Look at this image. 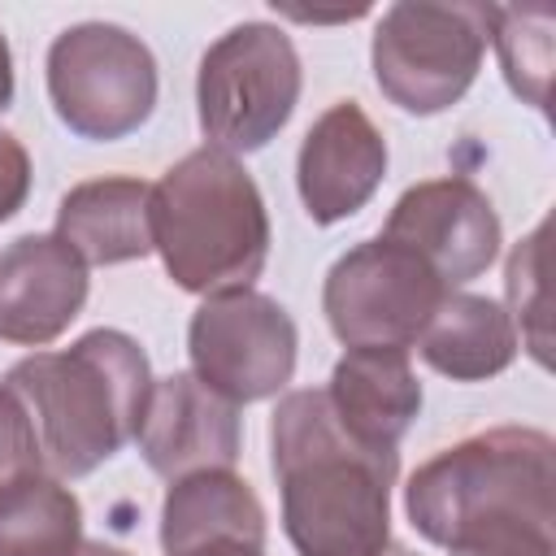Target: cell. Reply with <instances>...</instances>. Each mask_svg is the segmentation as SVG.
Returning a JSON list of instances; mask_svg holds the SVG:
<instances>
[{
    "instance_id": "cell-13",
    "label": "cell",
    "mask_w": 556,
    "mask_h": 556,
    "mask_svg": "<svg viewBox=\"0 0 556 556\" xmlns=\"http://www.w3.org/2000/svg\"><path fill=\"white\" fill-rule=\"evenodd\" d=\"M87 304V265L56 235H22L0 248V339L43 348Z\"/></svg>"
},
{
    "instance_id": "cell-11",
    "label": "cell",
    "mask_w": 556,
    "mask_h": 556,
    "mask_svg": "<svg viewBox=\"0 0 556 556\" xmlns=\"http://www.w3.org/2000/svg\"><path fill=\"white\" fill-rule=\"evenodd\" d=\"M387 174V139L356 100L330 104L304 135L295 156V187L317 226L361 213Z\"/></svg>"
},
{
    "instance_id": "cell-23",
    "label": "cell",
    "mask_w": 556,
    "mask_h": 556,
    "mask_svg": "<svg viewBox=\"0 0 556 556\" xmlns=\"http://www.w3.org/2000/svg\"><path fill=\"white\" fill-rule=\"evenodd\" d=\"M182 556H265V547H248V543H204V547H191Z\"/></svg>"
},
{
    "instance_id": "cell-21",
    "label": "cell",
    "mask_w": 556,
    "mask_h": 556,
    "mask_svg": "<svg viewBox=\"0 0 556 556\" xmlns=\"http://www.w3.org/2000/svg\"><path fill=\"white\" fill-rule=\"evenodd\" d=\"M30 473H43L39 439H35V426L22 400L0 382V491H9L13 482Z\"/></svg>"
},
{
    "instance_id": "cell-6",
    "label": "cell",
    "mask_w": 556,
    "mask_h": 556,
    "mask_svg": "<svg viewBox=\"0 0 556 556\" xmlns=\"http://www.w3.org/2000/svg\"><path fill=\"white\" fill-rule=\"evenodd\" d=\"M491 4L400 0L374 26L369 61L378 91L417 117L452 109L478 78L486 56Z\"/></svg>"
},
{
    "instance_id": "cell-17",
    "label": "cell",
    "mask_w": 556,
    "mask_h": 556,
    "mask_svg": "<svg viewBox=\"0 0 556 556\" xmlns=\"http://www.w3.org/2000/svg\"><path fill=\"white\" fill-rule=\"evenodd\" d=\"M517 326L504 304L469 291H447L426 321L417 352L452 382H486L517 361Z\"/></svg>"
},
{
    "instance_id": "cell-8",
    "label": "cell",
    "mask_w": 556,
    "mask_h": 556,
    "mask_svg": "<svg viewBox=\"0 0 556 556\" xmlns=\"http://www.w3.org/2000/svg\"><path fill=\"white\" fill-rule=\"evenodd\" d=\"M452 287L408 248L365 239L348 248L321 287V313L343 348H400L408 352Z\"/></svg>"
},
{
    "instance_id": "cell-1",
    "label": "cell",
    "mask_w": 556,
    "mask_h": 556,
    "mask_svg": "<svg viewBox=\"0 0 556 556\" xmlns=\"http://www.w3.org/2000/svg\"><path fill=\"white\" fill-rule=\"evenodd\" d=\"M404 513L447 556H556V443L534 426L469 434L417 465Z\"/></svg>"
},
{
    "instance_id": "cell-15",
    "label": "cell",
    "mask_w": 556,
    "mask_h": 556,
    "mask_svg": "<svg viewBox=\"0 0 556 556\" xmlns=\"http://www.w3.org/2000/svg\"><path fill=\"white\" fill-rule=\"evenodd\" d=\"M56 239L83 265H122L152 252V187L139 178H91L65 191Z\"/></svg>"
},
{
    "instance_id": "cell-5",
    "label": "cell",
    "mask_w": 556,
    "mask_h": 556,
    "mask_svg": "<svg viewBox=\"0 0 556 556\" xmlns=\"http://www.w3.org/2000/svg\"><path fill=\"white\" fill-rule=\"evenodd\" d=\"M304 87L300 52L274 22L230 26L200 61L195 104L208 148L248 156L261 152L295 113Z\"/></svg>"
},
{
    "instance_id": "cell-10",
    "label": "cell",
    "mask_w": 556,
    "mask_h": 556,
    "mask_svg": "<svg viewBox=\"0 0 556 556\" xmlns=\"http://www.w3.org/2000/svg\"><path fill=\"white\" fill-rule=\"evenodd\" d=\"M382 239L426 261L443 287H465L500 256V217L478 182L430 178L391 204Z\"/></svg>"
},
{
    "instance_id": "cell-19",
    "label": "cell",
    "mask_w": 556,
    "mask_h": 556,
    "mask_svg": "<svg viewBox=\"0 0 556 556\" xmlns=\"http://www.w3.org/2000/svg\"><path fill=\"white\" fill-rule=\"evenodd\" d=\"M486 39L500 52L508 87L534 104L547 109V74H552V9H500L486 13Z\"/></svg>"
},
{
    "instance_id": "cell-22",
    "label": "cell",
    "mask_w": 556,
    "mask_h": 556,
    "mask_svg": "<svg viewBox=\"0 0 556 556\" xmlns=\"http://www.w3.org/2000/svg\"><path fill=\"white\" fill-rule=\"evenodd\" d=\"M30 195V156L17 135L0 130V222H9Z\"/></svg>"
},
{
    "instance_id": "cell-7",
    "label": "cell",
    "mask_w": 556,
    "mask_h": 556,
    "mask_svg": "<svg viewBox=\"0 0 556 556\" xmlns=\"http://www.w3.org/2000/svg\"><path fill=\"white\" fill-rule=\"evenodd\" d=\"M156 56L113 22H78L48 48V96L56 117L96 143L135 135L156 109Z\"/></svg>"
},
{
    "instance_id": "cell-9",
    "label": "cell",
    "mask_w": 556,
    "mask_h": 556,
    "mask_svg": "<svg viewBox=\"0 0 556 556\" xmlns=\"http://www.w3.org/2000/svg\"><path fill=\"white\" fill-rule=\"evenodd\" d=\"M295 348L291 313L261 291L208 295L187 326L191 374L235 408L278 395L295 374Z\"/></svg>"
},
{
    "instance_id": "cell-3",
    "label": "cell",
    "mask_w": 556,
    "mask_h": 556,
    "mask_svg": "<svg viewBox=\"0 0 556 556\" xmlns=\"http://www.w3.org/2000/svg\"><path fill=\"white\" fill-rule=\"evenodd\" d=\"M152 382L148 352L109 326L61 352H35L4 374V387L30 413L52 478H87L117 456L139 434Z\"/></svg>"
},
{
    "instance_id": "cell-24",
    "label": "cell",
    "mask_w": 556,
    "mask_h": 556,
    "mask_svg": "<svg viewBox=\"0 0 556 556\" xmlns=\"http://www.w3.org/2000/svg\"><path fill=\"white\" fill-rule=\"evenodd\" d=\"M9 100H13V52H9V39L0 30V113L9 109Z\"/></svg>"
},
{
    "instance_id": "cell-26",
    "label": "cell",
    "mask_w": 556,
    "mask_h": 556,
    "mask_svg": "<svg viewBox=\"0 0 556 556\" xmlns=\"http://www.w3.org/2000/svg\"><path fill=\"white\" fill-rule=\"evenodd\" d=\"M378 556H413V552H408V547H400V543H387Z\"/></svg>"
},
{
    "instance_id": "cell-12",
    "label": "cell",
    "mask_w": 556,
    "mask_h": 556,
    "mask_svg": "<svg viewBox=\"0 0 556 556\" xmlns=\"http://www.w3.org/2000/svg\"><path fill=\"white\" fill-rule=\"evenodd\" d=\"M135 439L148 469L169 482L200 469H230L239 460V408L195 374H169L152 382Z\"/></svg>"
},
{
    "instance_id": "cell-14",
    "label": "cell",
    "mask_w": 556,
    "mask_h": 556,
    "mask_svg": "<svg viewBox=\"0 0 556 556\" xmlns=\"http://www.w3.org/2000/svg\"><path fill=\"white\" fill-rule=\"evenodd\" d=\"M326 400L334 417L374 447H400L421 413V382L400 348H348L330 369Z\"/></svg>"
},
{
    "instance_id": "cell-20",
    "label": "cell",
    "mask_w": 556,
    "mask_h": 556,
    "mask_svg": "<svg viewBox=\"0 0 556 556\" xmlns=\"http://www.w3.org/2000/svg\"><path fill=\"white\" fill-rule=\"evenodd\" d=\"M543 235H547V226H539L530 239H521V243L513 248L508 274H504V282H508V304H513L508 317L521 321V339H526V348L534 352L539 365H547L543 295H539V291H543ZM517 321H513V326H517Z\"/></svg>"
},
{
    "instance_id": "cell-25",
    "label": "cell",
    "mask_w": 556,
    "mask_h": 556,
    "mask_svg": "<svg viewBox=\"0 0 556 556\" xmlns=\"http://www.w3.org/2000/svg\"><path fill=\"white\" fill-rule=\"evenodd\" d=\"M74 556H130V552H122V547H113V543H100V539H83Z\"/></svg>"
},
{
    "instance_id": "cell-2",
    "label": "cell",
    "mask_w": 556,
    "mask_h": 556,
    "mask_svg": "<svg viewBox=\"0 0 556 556\" xmlns=\"http://www.w3.org/2000/svg\"><path fill=\"white\" fill-rule=\"evenodd\" d=\"M282 530L295 556H378L391 543V486L400 447L356 439L326 387L287 391L269 421Z\"/></svg>"
},
{
    "instance_id": "cell-4",
    "label": "cell",
    "mask_w": 556,
    "mask_h": 556,
    "mask_svg": "<svg viewBox=\"0 0 556 556\" xmlns=\"http://www.w3.org/2000/svg\"><path fill=\"white\" fill-rule=\"evenodd\" d=\"M152 252L191 295L252 291L269 261V213L239 156L204 143L152 182Z\"/></svg>"
},
{
    "instance_id": "cell-18",
    "label": "cell",
    "mask_w": 556,
    "mask_h": 556,
    "mask_svg": "<svg viewBox=\"0 0 556 556\" xmlns=\"http://www.w3.org/2000/svg\"><path fill=\"white\" fill-rule=\"evenodd\" d=\"M83 543V504L52 478L30 473L0 491V556H74Z\"/></svg>"
},
{
    "instance_id": "cell-16",
    "label": "cell",
    "mask_w": 556,
    "mask_h": 556,
    "mask_svg": "<svg viewBox=\"0 0 556 556\" xmlns=\"http://www.w3.org/2000/svg\"><path fill=\"white\" fill-rule=\"evenodd\" d=\"M204 543L265 547V508L256 491L230 469H200L169 482L161 504V547L182 556Z\"/></svg>"
}]
</instances>
